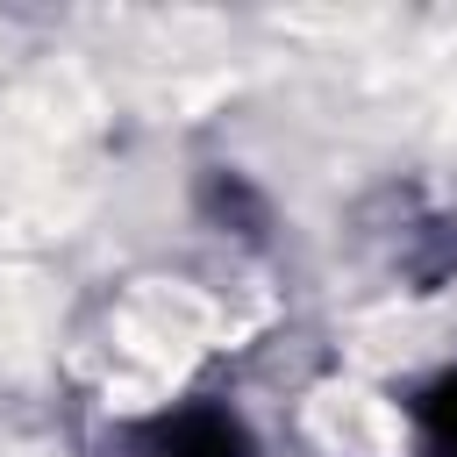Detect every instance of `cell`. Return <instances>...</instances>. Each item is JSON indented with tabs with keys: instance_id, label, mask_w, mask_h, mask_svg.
I'll list each match as a JSON object with an SVG mask.
<instances>
[{
	"instance_id": "6da1fadb",
	"label": "cell",
	"mask_w": 457,
	"mask_h": 457,
	"mask_svg": "<svg viewBox=\"0 0 457 457\" xmlns=\"http://www.w3.org/2000/svg\"><path fill=\"white\" fill-rule=\"evenodd\" d=\"M129 457H257V443L228 407H171L136 428Z\"/></svg>"
},
{
	"instance_id": "7a4b0ae2",
	"label": "cell",
	"mask_w": 457,
	"mask_h": 457,
	"mask_svg": "<svg viewBox=\"0 0 457 457\" xmlns=\"http://www.w3.org/2000/svg\"><path fill=\"white\" fill-rule=\"evenodd\" d=\"M414 414H421V443H428V457H457V378L428 386Z\"/></svg>"
}]
</instances>
